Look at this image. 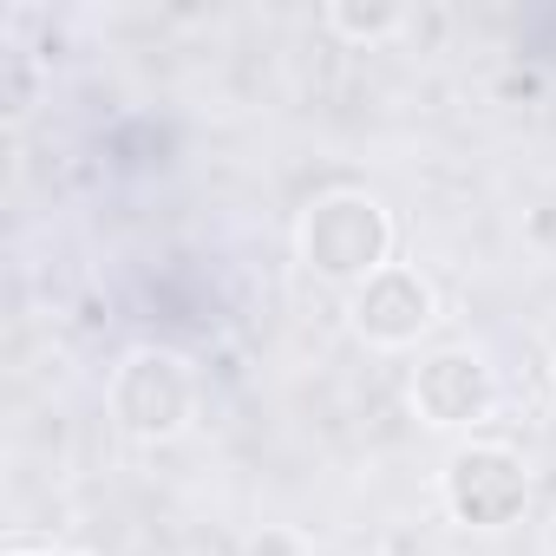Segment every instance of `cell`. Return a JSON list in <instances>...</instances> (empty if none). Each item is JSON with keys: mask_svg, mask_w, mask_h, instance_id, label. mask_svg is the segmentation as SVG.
<instances>
[{"mask_svg": "<svg viewBox=\"0 0 556 556\" xmlns=\"http://www.w3.org/2000/svg\"><path fill=\"white\" fill-rule=\"evenodd\" d=\"M295 242H302V262L321 275V282L361 289L374 268L393 262V216L367 190H328V197L308 203Z\"/></svg>", "mask_w": 556, "mask_h": 556, "instance_id": "cell-1", "label": "cell"}, {"mask_svg": "<svg viewBox=\"0 0 556 556\" xmlns=\"http://www.w3.org/2000/svg\"><path fill=\"white\" fill-rule=\"evenodd\" d=\"M105 400H112V419H118L131 439L164 445V439H177V432L197 419L203 380H197V367H190L177 348H138V354L118 361Z\"/></svg>", "mask_w": 556, "mask_h": 556, "instance_id": "cell-2", "label": "cell"}, {"mask_svg": "<svg viewBox=\"0 0 556 556\" xmlns=\"http://www.w3.org/2000/svg\"><path fill=\"white\" fill-rule=\"evenodd\" d=\"M439 491H445V510H452L458 523H471V530H504V523H517L523 504H530V471H523V458H517L510 445L471 439V445H458V452L445 458Z\"/></svg>", "mask_w": 556, "mask_h": 556, "instance_id": "cell-3", "label": "cell"}, {"mask_svg": "<svg viewBox=\"0 0 556 556\" xmlns=\"http://www.w3.org/2000/svg\"><path fill=\"white\" fill-rule=\"evenodd\" d=\"M348 321L374 348H413L439 321V295H432V282H426L419 268L387 262V268H374L367 282L348 295Z\"/></svg>", "mask_w": 556, "mask_h": 556, "instance_id": "cell-4", "label": "cell"}, {"mask_svg": "<svg viewBox=\"0 0 556 556\" xmlns=\"http://www.w3.org/2000/svg\"><path fill=\"white\" fill-rule=\"evenodd\" d=\"M413 406H419V419L439 426V432H471V426H484L491 406H497V374H491L478 354L445 348V354L419 361V374H413Z\"/></svg>", "mask_w": 556, "mask_h": 556, "instance_id": "cell-5", "label": "cell"}, {"mask_svg": "<svg viewBox=\"0 0 556 556\" xmlns=\"http://www.w3.org/2000/svg\"><path fill=\"white\" fill-rule=\"evenodd\" d=\"M328 27L341 40H361V47H380L406 27V8H361V0H334L328 8Z\"/></svg>", "mask_w": 556, "mask_h": 556, "instance_id": "cell-6", "label": "cell"}, {"mask_svg": "<svg viewBox=\"0 0 556 556\" xmlns=\"http://www.w3.org/2000/svg\"><path fill=\"white\" fill-rule=\"evenodd\" d=\"M249 556H308V543H302V530H289V523H268V530L249 543Z\"/></svg>", "mask_w": 556, "mask_h": 556, "instance_id": "cell-7", "label": "cell"}, {"mask_svg": "<svg viewBox=\"0 0 556 556\" xmlns=\"http://www.w3.org/2000/svg\"><path fill=\"white\" fill-rule=\"evenodd\" d=\"M8 556H66V549H27V543H14Z\"/></svg>", "mask_w": 556, "mask_h": 556, "instance_id": "cell-8", "label": "cell"}, {"mask_svg": "<svg viewBox=\"0 0 556 556\" xmlns=\"http://www.w3.org/2000/svg\"><path fill=\"white\" fill-rule=\"evenodd\" d=\"M549 543H556V530H549Z\"/></svg>", "mask_w": 556, "mask_h": 556, "instance_id": "cell-9", "label": "cell"}, {"mask_svg": "<svg viewBox=\"0 0 556 556\" xmlns=\"http://www.w3.org/2000/svg\"><path fill=\"white\" fill-rule=\"evenodd\" d=\"M549 380H556V367H549Z\"/></svg>", "mask_w": 556, "mask_h": 556, "instance_id": "cell-10", "label": "cell"}]
</instances>
